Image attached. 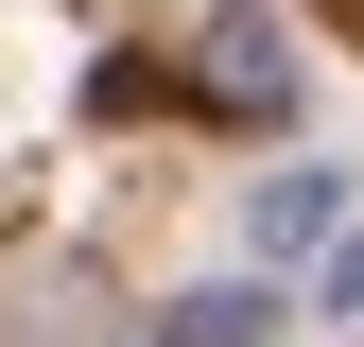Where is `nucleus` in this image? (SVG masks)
<instances>
[{
    "label": "nucleus",
    "mask_w": 364,
    "mask_h": 347,
    "mask_svg": "<svg viewBox=\"0 0 364 347\" xmlns=\"http://www.w3.org/2000/svg\"><path fill=\"white\" fill-rule=\"evenodd\" d=\"M173 87H191L208 122H295V18L278 0H208L191 53H173Z\"/></svg>",
    "instance_id": "nucleus-1"
},
{
    "label": "nucleus",
    "mask_w": 364,
    "mask_h": 347,
    "mask_svg": "<svg viewBox=\"0 0 364 347\" xmlns=\"http://www.w3.org/2000/svg\"><path fill=\"white\" fill-rule=\"evenodd\" d=\"M260 330H278V295H243V278H225V295H191L156 347H260Z\"/></svg>",
    "instance_id": "nucleus-2"
},
{
    "label": "nucleus",
    "mask_w": 364,
    "mask_h": 347,
    "mask_svg": "<svg viewBox=\"0 0 364 347\" xmlns=\"http://www.w3.org/2000/svg\"><path fill=\"white\" fill-rule=\"evenodd\" d=\"M347 18H364V0H347Z\"/></svg>",
    "instance_id": "nucleus-3"
}]
</instances>
